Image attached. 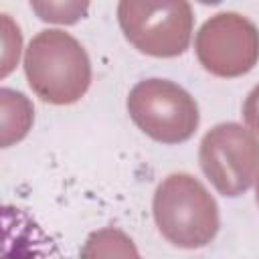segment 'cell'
Wrapping results in <instances>:
<instances>
[{"label": "cell", "instance_id": "cell-2", "mask_svg": "<svg viewBox=\"0 0 259 259\" xmlns=\"http://www.w3.org/2000/svg\"><path fill=\"white\" fill-rule=\"evenodd\" d=\"M154 221L166 241L182 249L208 245L219 231V206L190 174H170L154 194Z\"/></svg>", "mask_w": 259, "mask_h": 259}, {"label": "cell", "instance_id": "cell-5", "mask_svg": "<svg viewBox=\"0 0 259 259\" xmlns=\"http://www.w3.org/2000/svg\"><path fill=\"white\" fill-rule=\"evenodd\" d=\"M200 168L225 196L243 194L259 172V138L239 123H219L204 134L198 152Z\"/></svg>", "mask_w": 259, "mask_h": 259}, {"label": "cell", "instance_id": "cell-4", "mask_svg": "<svg viewBox=\"0 0 259 259\" xmlns=\"http://www.w3.org/2000/svg\"><path fill=\"white\" fill-rule=\"evenodd\" d=\"M127 111L146 136L162 144L186 142L198 127L196 101L166 79L140 81L127 95Z\"/></svg>", "mask_w": 259, "mask_h": 259}, {"label": "cell", "instance_id": "cell-1", "mask_svg": "<svg viewBox=\"0 0 259 259\" xmlns=\"http://www.w3.org/2000/svg\"><path fill=\"white\" fill-rule=\"evenodd\" d=\"M30 89L47 103L79 101L91 83V63L85 49L63 30L38 32L24 55Z\"/></svg>", "mask_w": 259, "mask_h": 259}, {"label": "cell", "instance_id": "cell-3", "mask_svg": "<svg viewBox=\"0 0 259 259\" xmlns=\"http://www.w3.org/2000/svg\"><path fill=\"white\" fill-rule=\"evenodd\" d=\"M123 36L150 57H176L188 49L192 10L188 0H119Z\"/></svg>", "mask_w": 259, "mask_h": 259}, {"label": "cell", "instance_id": "cell-8", "mask_svg": "<svg viewBox=\"0 0 259 259\" xmlns=\"http://www.w3.org/2000/svg\"><path fill=\"white\" fill-rule=\"evenodd\" d=\"M243 117H245V123L259 134V85L253 87V91L247 95L243 103Z\"/></svg>", "mask_w": 259, "mask_h": 259}, {"label": "cell", "instance_id": "cell-10", "mask_svg": "<svg viewBox=\"0 0 259 259\" xmlns=\"http://www.w3.org/2000/svg\"><path fill=\"white\" fill-rule=\"evenodd\" d=\"M257 202H259V178H257Z\"/></svg>", "mask_w": 259, "mask_h": 259}, {"label": "cell", "instance_id": "cell-7", "mask_svg": "<svg viewBox=\"0 0 259 259\" xmlns=\"http://www.w3.org/2000/svg\"><path fill=\"white\" fill-rule=\"evenodd\" d=\"M34 14L53 24H75L87 10L91 0H28Z\"/></svg>", "mask_w": 259, "mask_h": 259}, {"label": "cell", "instance_id": "cell-9", "mask_svg": "<svg viewBox=\"0 0 259 259\" xmlns=\"http://www.w3.org/2000/svg\"><path fill=\"white\" fill-rule=\"evenodd\" d=\"M198 2H202V4H219L223 0H198Z\"/></svg>", "mask_w": 259, "mask_h": 259}, {"label": "cell", "instance_id": "cell-6", "mask_svg": "<svg viewBox=\"0 0 259 259\" xmlns=\"http://www.w3.org/2000/svg\"><path fill=\"white\" fill-rule=\"evenodd\" d=\"M194 49L208 73L217 77H241L259 59V30L249 18L237 12H221L200 26Z\"/></svg>", "mask_w": 259, "mask_h": 259}]
</instances>
